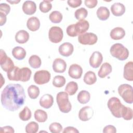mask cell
<instances>
[{
  "mask_svg": "<svg viewBox=\"0 0 133 133\" xmlns=\"http://www.w3.org/2000/svg\"><path fill=\"white\" fill-rule=\"evenodd\" d=\"M25 97L22 85L19 84H10L2 90L1 101L4 108L14 112L19 110L24 104Z\"/></svg>",
  "mask_w": 133,
  "mask_h": 133,
  "instance_id": "1",
  "label": "cell"
},
{
  "mask_svg": "<svg viewBox=\"0 0 133 133\" xmlns=\"http://www.w3.org/2000/svg\"><path fill=\"white\" fill-rule=\"evenodd\" d=\"M111 55L114 58L121 61L127 59L129 56V51L123 44L115 43L110 48Z\"/></svg>",
  "mask_w": 133,
  "mask_h": 133,
  "instance_id": "2",
  "label": "cell"
},
{
  "mask_svg": "<svg viewBox=\"0 0 133 133\" xmlns=\"http://www.w3.org/2000/svg\"><path fill=\"white\" fill-rule=\"evenodd\" d=\"M56 101L61 112L68 113L71 110V103L69 100L68 94L65 91L58 92L57 95Z\"/></svg>",
  "mask_w": 133,
  "mask_h": 133,
  "instance_id": "3",
  "label": "cell"
},
{
  "mask_svg": "<svg viewBox=\"0 0 133 133\" xmlns=\"http://www.w3.org/2000/svg\"><path fill=\"white\" fill-rule=\"evenodd\" d=\"M123 105L120 100L116 97H112L108 101V107L112 114L116 118L122 117L121 113Z\"/></svg>",
  "mask_w": 133,
  "mask_h": 133,
  "instance_id": "4",
  "label": "cell"
},
{
  "mask_svg": "<svg viewBox=\"0 0 133 133\" xmlns=\"http://www.w3.org/2000/svg\"><path fill=\"white\" fill-rule=\"evenodd\" d=\"M133 90L131 85L127 84H122L118 87V92L123 100L127 103L133 102Z\"/></svg>",
  "mask_w": 133,
  "mask_h": 133,
  "instance_id": "5",
  "label": "cell"
},
{
  "mask_svg": "<svg viewBox=\"0 0 133 133\" xmlns=\"http://www.w3.org/2000/svg\"><path fill=\"white\" fill-rule=\"evenodd\" d=\"M63 33L61 28L57 26H52L48 32V37L50 41L54 43L60 42L63 38Z\"/></svg>",
  "mask_w": 133,
  "mask_h": 133,
  "instance_id": "6",
  "label": "cell"
},
{
  "mask_svg": "<svg viewBox=\"0 0 133 133\" xmlns=\"http://www.w3.org/2000/svg\"><path fill=\"white\" fill-rule=\"evenodd\" d=\"M50 73L47 70H39L34 75V81L38 85H43L49 82L50 79Z\"/></svg>",
  "mask_w": 133,
  "mask_h": 133,
  "instance_id": "7",
  "label": "cell"
},
{
  "mask_svg": "<svg viewBox=\"0 0 133 133\" xmlns=\"http://www.w3.org/2000/svg\"><path fill=\"white\" fill-rule=\"evenodd\" d=\"M98 41L97 36L91 32H86L78 35V41L83 45H92L97 43Z\"/></svg>",
  "mask_w": 133,
  "mask_h": 133,
  "instance_id": "8",
  "label": "cell"
},
{
  "mask_svg": "<svg viewBox=\"0 0 133 133\" xmlns=\"http://www.w3.org/2000/svg\"><path fill=\"white\" fill-rule=\"evenodd\" d=\"M0 65L1 68L6 72L15 66L12 60L10 57H7L6 52L3 49H1L0 51Z\"/></svg>",
  "mask_w": 133,
  "mask_h": 133,
  "instance_id": "9",
  "label": "cell"
},
{
  "mask_svg": "<svg viewBox=\"0 0 133 133\" xmlns=\"http://www.w3.org/2000/svg\"><path fill=\"white\" fill-rule=\"evenodd\" d=\"M94 115V110L90 106H85L81 108L78 112V117L82 121L86 122L91 119Z\"/></svg>",
  "mask_w": 133,
  "mask_h": 133,
  "instance_id": "10",
  "label": "cell"
},
{
  "mask_svg": "<svg viewBox=\"0 0 133 133\" xmlns=\"http://www.w3.org/2000/svg\"><path fill=\"white\" fill-rule=\"evenodd\" d=\"M89 27V23L86 20H79L74 24V29L76 35H79L86 33Z\"/></svg>",
  "mask_w": 133,
  "mask_h": 133,
  "instance_id": "11",
  "label": "cell"
},
{
  "mask_svg": "<svg viewBox=\"0 0 133 133\" xmlns=\"http://www.w3.org/2000/svg\"><path fill=\"white\" fill-rule=\"evenodd\" d=\"M103 60L102 54L98 51H94L89 58V64L94 68H98Z\"/></svg>",
  "mask_w": 133,
  "mask_h": 133,
  "instance_id": "12",
  "label": "cell"
},
{
  "mask_svg": "<svg viewBox=\"0 0 133 133\" xmlns=\"http://www.w3.org/2000/svg\"><path fill=\"white\" fill-rule=\"evenodd\" d=\"M83 73L82 68L77 64H73L70 65L68 74L69 76L74 79H79L81 77Z\"/></svg>",
  "mask_w": 133,
  "mask_h": 133,
  "instance_id": "13",
  "label": "cell"
},
{
  "mask_svg": "<svg viewBox=\"0 0 133 133\" xmlns=\"http://www.w3.org/2000/svg\"><path fill=\"white\" fill-rule=\"evenodd\" d=\"M73 51V45L69 42H65L62 44L59 47V52L60 54L64 57H69L71 56Z\"/></svg>",
  "mask_w": 133,
  "mask_h": 133,
  "instance_id": "14",
  "label": "cell"
},
{
  "mask_svg": "<svg viewBox=\"0 0 133 133\" xmlns=\"http://www.w3.org/2000/svg\"><path fill=\"white\" fill-rule=\"evenodd\" d=\"M66 68L65 61L61 58H56L52 63L53 70L56 73H63Z\"/></svg>",
  "mask_w": 133,
  "mask_h": 133,
  "instance_id": "15",
  "label": "cell"
},
{
  "mask_svg": "<svg viewBox=\"0 0 133 133\" xmlns=\"http://www.w3.org/2000/svg\"><path fill=\"white\" fill-rule=\"evenodd\" d=\"M22 10L28 15L34 14L36 10V5L34 2L32 1H26L22 5Z\"/></svg>",
  "mask_w": 133,
  "mask_h": 133,
  "instance_id": "16",
  "label": "cell"
},
{
  "mask_svg": "<svg viewBox=\"0 0 133 133\" xmlns=\"http://www.w3.org/2000/svg\"><path fill=\"white\" fill-rule=\"evenodd\" d=\"M39 102L42 107L45 109H49L54 103V98L51 95L46 94L41 97Z\"/></svg>",
  "mask_w": 133,
  "mask_h": 133,
  "instance_id": "17",
  "label": "cell"
},
{
  "mask_svg": "<svg viewBox=\"0 0 133 133\" xmlns=\"http://www.w3.org/2000/svg\"><path fill=\"white\" fill-rule=\"evenodd\" d=\"M125 7L122 3H115L111 6V11L112 14L116 17L122 16L125 12Z\"/></svg>",
  "mask_w": 133,
  "mask_h": 133,
  "instance_id": "18",
  "label": "cell"
},
{
  "mask_svg": "<svg viewBox=\"0 0 133 133\" xmlns=\"http://www.w3.org/2000/svg\"><path fill=\"white\" fill-rule=\"evenodd\" d=\"M123 76L128 81H133V62L129 61L126 63L124 67Z\"/></svg>",
  "mask_w": 133,
  "mask_h": 133,
  "instance_id": "19",
  "label": "cell"
},
{
  "mask_svg": "<svg viewBox=\"0 0 133 133\" xmlns=\"http://www.w3.org/2000/svg\"><path fill=\"white\" fill-rule=\"evenodd\" d=\"M27 28L31 31H36L40 27V21L38 18L36 17H31L29 18L26 22Z\"/></svg>",
  "mask_w": 133,
  "mask_h": 133,
  "instance_id": "20",
  "label": "cell"
},
{
  "mask_svg": "<svg viewBox=\"0 0 133 133\" xmlns=\"http://www.w3.org/2000/svg\"><path fill=\"white\" fill-rule=\"evenodd\" d=\"M110 37L114 40L122 39L125 35V31L121 27H116L113 29L110 32Z\"/></svg>",
  "mask_w": 133,
  "mask_h": 133,
  "instance_id": "21",
  "label": "cell"
},
{
  "mask_svg": "<svg viewBox=\"0 0 133 133\" xmlns=\"http://www.w3.org/2000/svg\"><path fill=\"white\" fill-rule=\"evenodd\" d=\"M29 34L25 30H21L17 32L15 35V40L19 44L26 43L29 39Z\"/></svg>",
  "mask_w": 133,
  "mask_h": 133,
  "instance_id": "22",
  "label": "cell"
},
{
  "mask_svg": "<svg viewBox=\"0 0 133 133\" xmlns=\"http://www.w3.org/2000/svg\"><path fill=\"white\" fill-rule=\"evenodd\" d=\"M112 68L111 65L108 62H104L101 66L98 72V75L100 78H104L112 72Z\"/></svg>",
  "mask_w": 133,
  "mask_h": 133,
  "instance_id": "23",
  "label": "cell"
},
{
  "mask_svg": "<svg viewBox=\"0 0 133 133\" xmlns=\"http://www.w3.org/2000/svg\"><path fill=\"white\" fill-rule=\"evenodd\" d=\"M12 55L15 59L18 60H22L26 56V51L23 48L17 46L12 49Z\"/></svg>",
  "mask_w": 133,
  "mask_h": 133,
  "instance_id": "24",
  "label": "cell"
},
{
  "mask_svg": "<svg viewBox=\"0 0 133 133\" xmlns=\"http://www.w3.org/2000/svg\"><path fill=\"white\" fill-rule=\"evenodd\" d=\"M31 74H32L31 70L27 67H24L20 69L19 71L20 81L23 82H25L28 81L30 79Z\"/></svg>",
  "mask_w": 133,
  "mask_h": 133,
  "instance_id": "25",
  "label": "cell"
},
{
  "mask_svg": "<svg viewBox=\"0 0 133 133\" xmlns=\"http://www.w3.org/2000/svg\"><path fill=\"white\" fill-rule=\"evenodd\" d=\"M97 16L98 18L102 21L107 20L110 16V11L106 7L101 6L97 10Z\"/></svg>",
  "mask_w": 133,
  "mask_h": 133,
  "instance_id": "26",
  "label": "cell"
},
{
  "mask_svg": "<svg viewBox=\"0 0 133 133\" xmlns=\"http://www.w3.org/2000/svg\"><path fill=\"white\" fill-rule=\"evenodd\" d=\"M20 68L18 66H15L12 69L8 71L7 77L10 81H19V71Z\"/></svg>",
  "mask_w": 133,
  "mask_h": 133,
  "instance_id": "27",
  "label": "cell"
},
{
  "mask_svg": "<svg viewBox=\"0 0 133 133\" xmlns=\"http://www.w3.org/2000/svg\"><path fill=\"white\" fill-rule=\"evenodd\" d=\"M77 99L78 101L81 104L87 103L90 99V94L87 90H81L78 94Z\"/></svg>",
  "mask_w": 133,
  "mask_h": 133,
  "instance_id": "28",
  "label": "cell"
},
{
  "mask_svg": "<svg viewBox=\"0 0 133 133\" xmlns=\"http://www.w3.org/2000/svg\"><path fill=\"white\" fill-rule=\"evenodd\" d=\"M97 81V77L95 73L91 71L87 72L84 76V82L87 85H92Z\"/></svg>",
  "mask_w": 133,
  "mask_h": 133,
  "instance_id": "29",
  "label": "cell"
},
{
  "mask_svg": "<svg viewBox=\"0 0 133 133\" xmlns=\"http://www.w3.org/2000/svg\"><path fill=\"white\" fill-rule=\"evenodd\" d=\"M35 119L39 123H44L46 121L48 118L47 113L42 110L37 109L34 112Z\"/></svg>",
  "mask_w": 133,
  "mask_h": 133,
  "instance_id": "30",
  "label": "cell"
},
{
  "mask_svg": "<svg viewBox=\"0 0 133 133\" xmlns=\"http://www.w3.org/2000/svg\"><path fill=\"white\" fill-rule=\"evenodd\" d=\"M78 89V85L76 82L71 81L69 82L65 88V91L70 96L74 95Z\"/></svg>",
  "mask_w": 133,
  "mask_h": 133,
  "instance_id": "31",
  "label": "cell"
},
{
  "mask_svg": "<svg viewBox=\"0 0 133 133\" xmlns=\"http://www.w3.org/2000/svg\"><path fill=\"white\" fill-rule=\"evenodd\" d=\"M29 63L30 65L34 69L39 68L42 63L41 59L39 56L37 55H32L29 59Z\"/></svg>",
  "mask_w": 133,
  "mask_h": 133,
  "instance_id": "32",
  "label": "cell"
},
{
  "mask_svg": "<svg viewBox=\"0 0 133 133\" xmlns=\"http://www.w3.org/2000/svg\"><path fill=\"white\" fill-rule=\"evenodd\" d=\"M62 14L60 11L57 10L52 11L49 16V20L54 23H60L62 21Z\"/></svg>",
  "mask_w": 133,
  "mask_h": 133,
  "instance_id": "33",
  "label": "cell"
},
{
  "mask_svg": "<svg viewBox=\"0 0 133 133\" xmlns=\"http://www.w3.org/2000/svg\"><path fill=\"white\" fill-rule=\"evenodd\" d=\"M28 93L31 99H36L39 95V89L37 86L31 85L28 88Z\"/></svg>",
  "mask_w": 133,
  "mask_h": 133,
  "instance_id": "34",
  "label": "cell"
},
{
  "mask_svg": "<svg viewBox=\"0 0 133 133\" xmlns=\"http://www.w3.org/2000/svg\"><path fill=\"white\" fill-rule=\"evenodd\" d=\"M32 116V113L30 109L28 107H25L23 110L20 112L19 117L23 121H27L29 120Z\"/></svg>",
  "mask_w": 133,
  "mask_h": 133,
  "instance_id": "35",
  "label": "cell"
},
{
  "mask_svg": "<svg viewBox=\"0 0 133 133\" xmlns=\"http://www.w3.org/2000/svg\"><path fill=\"white\" fill-rule=\"evenodd\" d=\"M121 116L125 120H131L133 117L132 110L130 108L123 105Z\"/></svg>",
  "mask_w": 133,
  "mask_h": 133,
  "instance_id": "36",
  "label": "cell"
},
{
  "mask_svg": "<svg viewBox=\"0 0 133 133\" xmlns=\"http://www.w3.org/2000/svg\"><path fill=\"white\" fill-rule=\"evenodd\" d=\"M88 15L87 10L83 7H81L79 9H77L74 13V16L75 18L78 20H84Z\"/></svg>",
  "mask_w": 133,
  "mask_h": 133,
  "instance_id": "37",
  "label": "cell"
},
{
  "mask_svg": "<svg viewBox=\"0 0 133 133\" xmlns=\"http://www.w3.org/2000/svg\"><path fill=\"white\" fill-rule=\"evenodd\" d=\"M66 80L64 76L61 75H57L54 77L52 81V85L58 88H60L65 85Z\"/></svg>",
  "mask_w": 133,
  "mask_h": 133,
  "instance_id": "38",
  "label": "cell"
},
{
  "mask_svg": "<svg viewBox=\"0 0 133 133\" xmlns=\"http://www.w3.org/2000/svg\"><path fill=\"white\" fill-rule=\"evenodd\" d=\"M51 2V1L44 0L40 3L39 5V8L42 12L46 13L51 9L52 5L50 3Z\"/></svg>",
  "mask_w": 133,
  "mask_h": 133,
  "instance_id": "39",
  "label": "cell"
},
{
  "mask_svg": "<svg viewBox=\"0 0 133 133\" xmlns=\"http://www.w3.org/2000/svg\"><path fill=\"white\" fill-rule=\"evenodd\" d=\"M39 128L38 124L35 122H31L25 126V132L27 133H36Z\"/></svg>",
  "mask_w": 133,
  "mask_h": 133,
  "instance_id": "40",
  "label": "cell"
},
{
  "mask_svg": "<svg viewBox=\"0 0 133 133\" xmlns=\"http://www.w3.org/2000/svg\"><path fill=\"white\" fill-rule=\"evenodd\" d=\"M49 129L52 133H60L62 130V126L59 123L54 122L49 125Z\"/></svg>",
  "mask_w": 133,
  "mask_h": 133,
  "instance_id": "41",
  "label": "cell"
},
{
  "mask_svg": "<svg viewBox=\"0 0 133 133\" xmlns=\"http://www.w3.org/2000/svg\"><path fill=\"white\" fill-rule=\"evenodd\" d=\"M10 11V6L6 3H1L0 4V12L3 13L6 16Z\"/></svg>",
  "mask_w": 133,
  "mask_h": 133,
  "instance_id": "42",
  "label": "cell"
},
{
  "mask_svg": "<svg viewBox=\"0 0 133 133\" xmlns=\"http://www.w3.org/2000/svg\"><path fill=\"white\" fill-rule=\"evenodd\" d=\"M66 33L67 34L71 37H75L76 36V34L75 32V29H74V24H70L69 25L67 28H66Z\"/></svg>",
  "mask_w": 133,
  "mask_h": 133,
  "instance_id": "43",
  "label": "cell"
},
{
  "mask_svg": "<svg viewBox=\"0 0 133 133\" xmlns=\"http://www.w3.org/2000/svg\"><path fill=\"white\" fill-rule=\"evenodd\" d=\"M67 3L70 7L72 8H76L81 5L82 1L81 0H68Z\"/></svg>",
  "mask_w": 133,
  "mask_h": 133,
  "instance_id": "44",
  "label": "cell"
},
{
  "mask_svg": "<svg viewBox=\"0 0 133 133\" xmlns=\"http://www.w3.org/2000/svg\"><path fill=\"white\" fill-rule=\"evenodd\" d=\"M84 3L86 6L88 8H93L97 6L98 1L97 0H85Z\"/></svg>",
  "mask_w": 133,
  "mask_h": 133,
  "instance_id": "45",
  "label": "cell"
},
{
  "mask_svg": "<svg viewBox=\"0 0 133 133\" xmlns=\"http://www.w3.org/2000/svg\"><path fill=\"white\" fill-rule=\"evenodd\" d=\"M116 132V128L113 125H107L103 129V132L104 133H115Z\"/></svg>",
  "mask_w": 133,
  "mask_h": 133,
  "instance_id": "46",
  "label": "cell"
},
{
  "mask_svg": "<svg viewBox=\"0 0 133 133\" xmlns=\"http://www.w3.org/2000/svg\"><path fill=\"white\" fill-rule=\"evenodd\" d=\"M63 133H68V132H73V133H78L79 131L75 127L72 126H68L65 127L63 131Z\"/></svg>",
  "mask_w": 133,
  "mask_h": 133,
  "instance_id": "47",
  "label": "cell"
},
{
  "mask_svg": "<svg viewBox=\"0 0 133 133\" xmlns=\"http://www.w3.org/2000/svg\"><path fill=\"white\" fill-rule=\"evenodd\" d=\"M1 132H11L14 133L15 130L14 128L10 126H6L4 127H1Z\"/></svg>",
  "mask_w": 133,
  "mask_h": 133,
  "instance_id": "48",
  "label": "cell"
},
{
  "mask_svg": "<svg viewBox=\"0 0 133 133\" xmlns=\"http://www.w3.org/2000/svg\"><path fill=\"white\" fill-rule=\"evenodd\" d=\"M6 15L3 13L0 12V25H3L6 22Z\"/></svg>",
  "mask_w": 133,
  "mask_h": 133,
  "instance_id": "49",
  "label": "cell"
},
{
  "mask_svg": "<svg viewBox=\"0 0 133 133\" xmlns=\"http://www.w3.org/2000/svg\"><path fill=\"white\" fill-rule=\"evenodd\" d=\"M7 2H8V3H10L11 4H17V3H19L20 1H11L7 0Z\"/></svg>",
  "mask_w": 133,
  "mask_h": 133,
  "instance_id": "50",
  "label": "cell"
}]
</instances>
